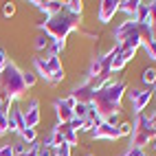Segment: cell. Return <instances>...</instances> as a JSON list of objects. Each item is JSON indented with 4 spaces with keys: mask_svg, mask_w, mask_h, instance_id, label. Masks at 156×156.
<instances>
[{
    "mask_svg": "<svg viewBox=\"0 0 156 156\" xmlns=\"http://www.w3.org/2000/svg\"><path fill=\"white\" fill-rule=\"evenodd\" d=\"M64 7H66V11L75 13V16L84 13V2H81V0H68V2H64Z\"/></svg>",
    "mask_w": 156,
    "mask_h": 156,
    "instance_id": "obj_21",
    "label": "cell"
},
{
    "mask_svg": "<svg viewBox=\"0 0 156 156\" xmlns=\"http://www.w3.org/2000/svg\"><path fill=\"white\" fill-rule=\"evenodd\" d=\"M24 128H27L24 114H22V110L16 106V101H13L11 108H9V132H18V134H20Z\"/></svg>",
    "mask_w": 156,
    "mask_h": 156,
    "instance_id": "obj_10",
    "label": "cell"
},
{
    "mask_svg": "<svg viewBox=\"0 0 156 156\" xmlns=\"http://www.w3.org/2000/svg\"><path fill=\"white\" fill-rule=\"evenodd\" d=\"M156 139V121L154 117L145 112L134 114V121H132V134H130V147H139L145 150V145L154 143Z\"/></svg>",
    "mask_w": 156,
    "mask_h": 156,
    "instance_id": "obj_5",
    "label": "cell"
},
{
    "mask_svg": "<svg viewBox=\"0 0 156 156\" xmlns=\"http://www.w3.org/2000/svg\"><path fill=\"white\" fill-rule=\"evenodd\" d=\"M33 7H37L40 11H44V16L46 18H51V16H57V13H62L64 11V2H59V0H48V2H31Z\"/></svg>",
    "mask_w": 156,
    "mask_h": 156,
    "instance_id": "obj_13",
    "label": "cell"
},
{
    "mask_svg": "<svg viewBox=\"0 0 156 156\" xmlns=\"http://www.w3.org/2000/svg\"><path fill=\"white\" fill-rule=\"evenodd\" d=\"M11 147H13V154L16 156H24L31 150V145H27L24 141H16V143H11Z\"/></svg>",
    "mask_w": 156,
    "mask_h": 156,
    "instance_id": "obj_27",
    "label": "cell"
},
{
    "mask_svg": "<svg viewBox=\"0 0 156 156\" xmlns=\"http://www.w3.org/2000/svg\"><path fill=\"white\" fill-rule=\"evenodd\" d=\"M88 112H90V106H86V103H77L75 110H73V119H79V121H84L88 117Z\"/></svg>",
    "mask_w": 156,
    "mask_h": 156,
    "instance_id": "obj_22",
    "label": "cell"
},
{
    "mask_svg": "<svg viewBox=\"0 0 156 156\" xmlns=\"http://www.w3.org/2000/svg\"><path fill=\"white\" fill-rule=\"evenodd\" d=\"M128 97L132 101V112L139 114V112H143L145 108L150 106V101L154 99V92L150 88H132L128 92Z\"/></svg>",
    "mask_w": 156,
    "mask_h": 156,
    "instance_id": "obj_6",
    "label": "cell"
},
{
    "mask_svg": "<svg viewBox=\"0 0 156 156\" xmlns=\"http://www.w3.org/2000/svg\"><path fill=\"white\" fill-rule=\"evenodd\" d=\"M57 128H59L62 134H64V143L68 145V147H77V143H79V132L73 130L70 123H57Z\"/></svg>",
    "mask_w": 156,
    "mask_h": 156,
    "instance_id": "obj_14",
    "label": "cell"
},
{
    "mask_svg": "<svg viewBox=\"0 0 156 156\" xmlns=\"http://www.w3.org/2000/svg\"><path fill=\"white\" fill-rule=\"evenodd\" d=\"M154 147H156V139H154Z\"/></svg>",
    "mask_w": 156,
    "mask_h": 156,
    "instance_id": "obj_40",
    "label": "cell"
},
{
    "mask_svg": "<svg viewBox=\"0 0 156 156\" xmlns=\"http://www.w3.org/2000/svg\"><path fill=\"white\" fill-rule=\"evenodd\" d=\"M22 114H24V123H27V128H37V123L42 121L37 99H31V101H29V108L22 110Z\"/></svg>",
    "mask_w": 156,
    "mask_h": 156,
    "instance_id": "obj_11",
    "label": "cell"
},
{
    "mask_svg": "<svg viewBox=\"0 0 156 156\" xmlns=\"http://www.w3.org/2000/svg\"><path fill=\"white\" fill-rule=\"evenodd\" d=\"M90 134H92V139H103V141H117V139H121L119 126H108V123H103V121Z\"/></svg>",
    "mask_w": 156,
    "mask_h": 156,
    "instance_id": "obj_9",
    "label": "cell"
},
{
    "mask_svg": "<svg viewBox=\"0 0 156 156\" xmlns=\"http://www.w3.org/2000/svg\"><path fill=\"white\" fill-rule=\"evenodd\" d=\"M81 156H95V154H90V152H84V154H81Z\"/></svg>",
    "mask_w": 156,
    "mask_h": 156,
    "instance_id": "obj_37",
    "label": "cell"
},
{
    "mask_svg": "<svg viewBox=\"0 0 156 156\" xmlns=\"http://www.w3.org/2000/svg\"><path fill=\"white\" fill-rule=\"evenodd\" d=\"M119 134H121V136H130V134H132V123L121 121L119 123Z\"/></svg>",
    "mask_w": 156,
    "mask_h": 156,
    "instance_id": "obj_30",
    "label": "cell"
},
{
    "mask_svg": "<svg viewBox=\"0 0 156 156\" xmlns=\"http://www.w3.org/2000/svg\"><path fill=\"white\" fill-rule=\"evenodd\" d=\"M66 48V42H59V40H53L48 46V55H55V57H62V53H64Z\"/></svg>",
    "mask_w": 156,
    "mask_h": 156,
    "instance_id": "obj_23",
    "label": "cell"
},
{
    "mask_svg": "<svg viewBox=\"0 0 156 156\" xmlns=\"http://www.w3.org/2000/svg\"><path fill=\"white\" fill-rule=\"evenodd\" d=\"M114 13H119V0H101L97 9V18L101 24H108L114 18Z\"/></svg>",
    "mask_w": 156,
    "mask_h": 156,
    "instance_id": "obj_8",
    "label": "cell"
},
{
    "mask_svg": "<svg viewBox=\"0 0 156 156\" xmlns=\"http://www.w3.org/2000/svg\"><path fill=\"white\" fill-rule=\"evenodd\" d=\"M33 150H35L37 156H55V154H57V147H55L48 139L42 141V143H33Z\"/></svg>",
    "mask_w": 156,
    "mask_h": 156,
    "instance_id": "obj_16",
    "label": "cell"
},
{
    "mask_svg": "<svg viewBox=\"0 0 156 156\" xmlns=\"http://www.w3.org/2000/svg\"><path fill=\"white\" fill-rule=\"evenodd\" d=\"M20 141H24L27 145L37 143V132H35V128H24L22 132H20Z\"/></svg>",
    "mask_w": 156,
    "mask_h": 156,
    "instance_id": "obj_20",
    "label": "cell"
},
{
    "mask_svg": "<svg viewBox=\"0 0 156 156\" xmlns=\"http://www.w3.org/2000/svg\"><path fill=\"white\" fill-rule=\"evenodd\" d=\"M77 101L70 95L64 99H55V112H57V123H70L73 121V110H75Z\"/></svg>",
    "mask_w": 156,
    "mask_h": 156,
    "instance_id": "obj_7",
    "label": "cell"
},
{
    "mask_svg": "<svg viewBox=\"0 0 156 156\" xmlns=\"http://www.w3.org/2000/svg\"><path fill=\"white\" fill-rule=\"evenodd\" d=\"M24 156H37V154H35V150H33V145H31V150H29V152H27Z\"/></svg>",
    "mask_w": 156,
    "mask_h": 156,
    "instance_id": "obj_36",
    "label": "cell"
},
{
    "mask_svg": "<svg viewBox=\"0 0 156 156\" xmlns=\"http://www.w3.org/2000/svg\"><path fill=\"white\" fill-rule=\"evenodd\" d=\"M46 64H48V70H51V75L64 68V66H62V57H55V55H46Z\"/></svg>",
    "mask_w": 156,
    "mask_h": 156,
    "instance_id": "obj_24",
    "label": "cell"
},
{
    "mask_svg": "<svg viewBox=\"0 0 156 156\" xmlns=\"http://www.w3.org/2000/svg\"><path fill=\"white\" fill-rule=\"evenodd\" d=\"M9 64V57H7V51L2 48V46H0V73H2L5 70V66Z\"/></svg>",
    "mask_w": 156,
    "mask_h": 156,
    "instance_id": "obj_33",
    "label": "cell"
},
{
    "mask_svg": "<svg viewBox=\"0 0 156 156\" xmlns=\"http://www.w3.org/2000/svg\"><path fill=\"white\" fill-rule=\"evenodd\" d=\"M79 24H81V16H75V13L66 11V7H64V11H62V13L51 16V18H44V22L40 24V29H42L51 40L66 42V37L75 29H79Z\"/></svg>",
    "mask_w": 156,
    "mask_h": 156,
    "instance_id": "obj_3",
    "label": "cell"
},
{
    "mask_svg": "<svg viewBox=\"0 0 156 156\" xmlns=\"http://www.w3.org/2000/svg\"><path fill=\"white\" fill-rule=\"evenodd\" d=\"M33 68H35L37 77H44L46 81L51 79V70H48V64H46V57H33Z\"/></svg>",
    "mask_w": 156,
    "mask_h": 156,
    "instance_id": "obj_17",
    "label": "cell"
},
{
    "mask_svg": "<svg viewBox=\"0 0 156 156\" xmlns=\"http://www.w3.org/2000/svg\"><path fill=\"white\" fill-rule=\"evenodd\" d=\"M70 97L75 99L77 103H86V106H90V103H92V97H95V90L88 86V81H84V84H79V86L73 88Z\"/></svg>",
    "mask_w": 156,
    "mask_h": 156,
    "instance_id": "obj_12",
    "label": "cell"
},
{
    "mask_svg": "<svg viewBox=\"0 0 156 156\" xmlns=\"http://www.w3.org/2000/svg\"><path fill=\"white\" fill-rule=\"evenodd\" d=\"M141 79H143L145 86H154L156 84V68H145L143 75H141Z\"/></svg>",
    "mask_w": 156,
    "mask_h": 156,
    "instance_id": "obj_26",
    "label": "cell"
},
{
    "mask_svg": "<svg viewBox=\"0 0 156 156\" xmlns=\"http://www.w3.org/2000/svg\"><path fill=\"white\" fill-rule=\"evenodd\" d=\"M139 2H141V0H119V11H121V13H126L128 18H134Z\"/></svg>",
    "mask_w": 156,
    "mask_h": 156,
    "instance_id": "obj_19",
    "label": "cell"
},
{
    "mask_svg": "<svg viewBox=\"0 0 156 156\" xmlns=\"http://www.w3.org/2000/svg\"><path fill=\"white\" fill-rule=\"evenodd\" d=\"M13 101H2L0 103V136L5 132H9V108Z\"/></svg>",
    "mask_w": 156,
    "mask_h": 156,
    "instance_id": "obj_15",
    "label": "cell"
},
{
    "mask_svg": "<svg viewBox=\"0 0 156 156\" xmlns=\"http://www.w3.org/2000/svg\"><path fill=\"white\" fill-rule=\"evenodd\" d=\"M147 7H150V20H147V24L152 27V31L156 33V0H154V2H147Z\"/></svg>",
    "mask_w": 156,
    "mask_h": 156,
    "instance_id": "obj_29",
    "label": "cell"
},
{
    "mask_svg": "<svg viewBox=\"0 0 156 156\" xmlns=\"http://www.w3.org/2000/svg\"><path fill=\"white\" fill-rule=\"evenodd\" d=\"M114 40H117L119 46V57L123 62H130L134 55H136V51L141 46V31H139V24L134 22L132 18H126L123 22L114 29Z\"/></svg>",
    "mask_w": 156,
    "mask_h": 156,
    "instance_id": "obj_2",
    "label": "cell"
},
{
    "mask_svg": "<svg viewBox=\"0 0 156 156\" xmlns=\"http://www.w3.org/2000/svg\"><path fill=\"white\" fill-rule=\"evenodd\" d=\"M152 92H154V95H156V84H154V90H152Z\"/></svg>",
    "mask_w": 156,
    "mask_h": 156,
    "instance_id": "obj_39",
    "label": "cell"
},
{
    "mask_svg": "<svg viewBox=\"0 0 156 156\" xmlns=\"http://www.w3.org/2000/svg\"><path fill=\"white\" fill-rule=\"evenodd\" d=\"M134 22L136 24H147V20H150V7H147V2H139V7H136V13H134Z\"/></svg>",
    "mask_w": 156,
    "mask_h": 156,
    "instance_id": "obj_18",
    "label": "cell"
},
{
    "mask_svg": "<svg viewBox=\"0 0 156 156\" xmlns=\"http://www.w3.org/2000/svg\"><path fill=\"white\" fill-rule=\"evenodd\" d=\"M152 117H154V121H156V110H154V114H152Z\"/></svg>",
    "mask_w": 156,
    "mask_h": 156,
    "instance_id": "obj_38",
    "label": "cell"
},
{
    "mask_svg": "<svg viewBox=\"0 0 156 156\" xmlns=\"http://www.w3.org/2000/svg\"><path fill=\"white\" fill-rule=\"evenodd\" d=\"M128 90V84L123 79H110L103 88H99L92 97L90 106L95 108V112L99 114V119L103 121L106 117H112V114L121 112V99Z\"/></svg>",
    "mask_w": 156,
    "mask_h": 156,
    "instance_id": "obj_1",
    "label": "cell"
},
{
    "mask_svg": "<svg viewBox=\"0 0 156 156\" xmlns=\"http://www.w3.org/2000/svg\"><path fill=\"white\" fill-rule=\"evenodd\" d=\"M51 42H53V40H51L46 33H40V35L35 37V48H37V51H48Z\"/></svg>",
    "mask_w": 156,
    "mask_h": 156,
    "instance_id": "obj_25",
    "label": "cell"
},
{
    "mask_svg": "<svg viewBox=\"0 0 156 156\" xmlns=\"http://www.w3.org/2000/svg\"><path fill=\"white\" fill-rule=\"evenodd\" d=\"M22 79H24V86L31 88L37 81V75H35V70H22Z\"/></svg>",
    "mask_w": 156,
    "mask_h": 156,
    "instance_id": "obj_28",
    "label": "cell"
},
{
    "mask_svg": "<svg viewBox=\"0 0 156 156\" xmlns=\"http://www.w3.org/2000/svg\"><path fill=\"white\" fill-rule=\"evenodd\" d=\"M27 92L24 79H22V68L13 62H9L5 70L0 73V97L2 101H18Z\"/></svg>",
    "mask_w": 156,
    "mask_h": 156,
    "instance_id": "obj_4",
    "label": "cell"
},
{
    "mask_svg": "<svg viewBox=\"0 0 156 156\" xmlns=\"http://www.w3.org/2000/svg\"><path fill=\"white\" fill-rule=\"evenodd\" d=\"M0 156H16L11 143H2V145H0Z\"/></svg>",
    "mask_w": 156,
    "mask_h": 156,
    "instance_id": "obj_32",
    "label": "cell"
},
{
    "mask_svg": "<svg viewBox=\"0 0 156 156\" xmlns=\"http://www.w3.org/2000/svg\"><path fill=\"white\" fill-rule=\"evenodd\" d=\"M119 156H147L145 154V150H139V147H128L123 154H119Z\"/></svg>",
    "mask_w": 156,
    "mask_h": 156,
    "instance_id": "obj_31",
    "label": "cell"
},
{
    "mask_svg": "<svg viewBox=\"0 0 156 156\" xmlns=\"http://www.w3.org/2000/svg\"><path fill=\"white\" fill-rule=\"evenodd\" d=\"M70 128L75 130V132H79V130H81V121H79V119H73V121H70Z\"/></svg>",
    "mask_w": 156,
    "mask_h": 156,
    "instance_id": "obj_35",
    "label": "cell"
},
{
    "mask_svg": "<svg viewBox=\"0 0 156 156\" xmlns=\"http://www.w3.org/2000/svg\"><path fill=\"white\" fill-rule=\"evenodd\" d=\"M2 13H5L7 18H11V16L16 13V5H13V2H7V5L2 7Z\"/></svg>",
    "mask_w": 156,
    "mask_h": 156,
    "instance_id": "obj_34",
    "label": "cell"
}]
</instances>
